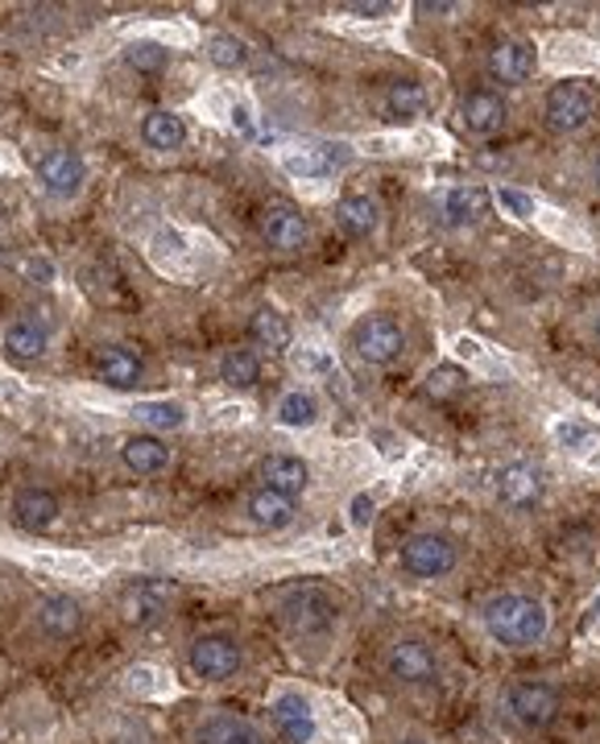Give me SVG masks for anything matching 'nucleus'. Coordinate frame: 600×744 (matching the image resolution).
<instances>
[{"mask_svg":"<svg viewBox=\"0 0 600 744\" xmlns=\"http://www.w3.org/2000/svg\"><path fill=\"white\" fill-rule=\"evenodd\" d=\"M141 141H145L150 150L171 153L187 141V124H183V117H174V112H150V117L141 120Z\"/></svg>","mask_w":600,"mask_h":744,"instance_id":"nucleus-27","label":"nucleus"},{"mask_svg":"<svg viewBox=\"0 0 600 744\" xmlns=\"http://www.w3.org/2000/svg\"><path fill=\"white\" fill-rule=\"evenodd\" d=\"M190 675L204 678V682H223V678H232L240 670V645L232 637H220V633H211V637H199V642L190 645Z\"/></svg>","mask_w":600,"mask_h":744,"instance_id":"nucleus-8","label":"nucleus"},{"mask_svg":"<svg viewBox=\"0 0 600 744\" xmlns=\"http://www.w3.org/2000/svg\"><path fill=\"white\" fill-rule=\"evenodd\" d=\"M79 621H84V612L79 604L70 600V595H51V600H42V609H37V625L46 637H75L79 633Z\"/></svg>","mask_w":600,"mask_h":744,"instance_id":"nucleus-24","label":"nucleus"},{"mask_svg":"<svg viewBox=\"0 0 600 744\" xmlns=\"http://www.w3.org/2000/svg\"><path fill=\"white\" fill-rule=\"evenodd\" d=\"M484 204H489V195L480 186H451L444 199V216L451 223H477L484 216Z\"/></svg>","mask_w":600,"mask_h":744,"instance_id":"nucleus-28","label":"nucleus"},{"mask_svg":"<svg viewBox=\"0 0 600 744\" xmlns=\"http://www.w3.org/2000/svg\"><path fill=\"white\" fill-rule=\"evenodd\" d=\"M84 157L75 150H51L37 157V178H42V186L51 190V195H58V199H70V195H79V186H84Z\"/></svg>","mask_w":600,"mask_h":744,"instance_id":"nucleus-11","label":"nucleus"},{"mask_svg":"<svg viewBox=\"0 0 600 744\" xmlns=\"http://www.w3.org/2000/svg\"><path fill=\"white\" fill-rule=\"evenodd\" d=\"M592 616H600V595L592 600Z\"/></svg>","mask_w":600,"mask_h":744,"instance_id":"nucleus-43","label":"nucleus"},{"mask_svg":"<svg viewBox=\"0 0 600 744\" xmlns=\"http://www.w3.org/2000/svg\"><path fill=\"white\" fill-rule=\"evenodd\" d=\"M13 517H18L21 529L42 534V529H51L54 517H58V496L46 489H21L18 496H13Z\"/></svg>","mask_w":600,"mask_h":744,"instance_id":"nucleus-17","label":"nucleus"},{"mask_svg":"<svg viewBox=\"0 0 600 744\" xmlns=\"http://www.w3.org/2000/svg\"><path fill=\"white\" fill-rule=\"evenodd\" d=\"M277 616H282V625L291 628L294 637H327L331 628L340 625V604L324 588H298V592L282 600Z\"/></svg>","mask_w":600,"mask_h":744,"instance_id":"nucleus-2","label":"nucleus"},{"mask_svg":"<svg viewBox=\"0 0 600 744\" xmlns=\"http://www.w3.org/2000/svg\"><path fill=\"white\" fill-rule=\"evenodd\" d=\"M249 336L258 348H270V352H286L291 348V322L282 319L277 310H258L249 319Z\"/></svg>","mask_w":600,"mask_h":744,"instance_id":"nucleus-29","label":"nucleus"},{"mask_svg":"<svg viewBox=\"0 0 600 744\" xmlns=\"http://www.w3.org/2000/svg\"><path fill=\"white\" fill-rule=\"evenodd\" d=\"M456 562H460L456 541L447 538V534H430V529L406 538L402 550H397V567L411 579H444L456 571Z\"/></svg>","mask_w":600,"mask_h":744,"instance_id":"nucleus-3","label":"nucleus"},{"mask_svg":"<svg viewBox=\"0 0 600 744\" xmlns=\"http://www.w3.org/2000/svg\"><path fill=\"white\" fill-rule=\"evenodd\" d=\"M484 67H489V75L498 79V84H526L534 75V67H538V54H534L531 42H522V37H501L498 46L489 51V58H484Z\"/></svg>","mask_w":600,"mask_h":744,"instance_id":"nucleus-9","label":"nucleus"},{"mask_svg":"<svg viewBox=\"0 0 600 744\" xmlns=\"http://www.w3.org/2000/svg\"><path fill=\"white\" fill-rule=\"evenodd\" d=\"M352 348H357V355L369 360V364H390V360H397L402 348H406V331H402L397 319H390V315H369V319L357 322Z\"/></svg>","mask_w":600,"mask_h":744,"instance_id":"nucleus-6","label":"nucleus"},{"mask_svg":"<svg viewBox=\"0 0 600 744\" xmlns=\"http://www.w3.org/2000/svg\"><path fill=\"white\" fill-rule=\"evenodd\" d=\"M385 675L402 687H435L439 682V654L423 637H397L385 649Z\"/></svg>","mask_w":600,"mask_h":744,"instance_id":"nucleus-4","label":"nucleus"},{"mask_svg":"<svg viewBox=\"0 0 600 744\" xmlns=\"http://www.w3.org/2000/svg\"><path fill=\"white\" fill-rule=\"evenodd\" d=\"M498 207L505 211V216H514V220H534L538 216V204H534V195H526V190H517V186H498Z\"/></svg>","mask_w":600,"mask_h":744,"instance_id":"nucleus-35","label":"nucleus"},{"mask_svg":"<svg viewBox=\"0 0 600 744\" xmlns=\"http://www.w3.org/2000/svg\"><path fill=\"white\" fill-rule=\"evenodd\" d=\"M397 744H427V741H423V736H414V732H411V736H402V741H397Z\"/></svg>","mask_w":600,"mask_h":744,"instance_id":"nucleus-41","label":"nucleus"},{"mask_svg":"<svg viewBox=\"0 0 600 744\" xmlns=\"http://www.w3.org/2000/svg\"><path fill=\"white\" fill-rule=\"evenodd\" d=\"M348 13H357V18H381V13H390V4L385 0H357V4H348Z\"/></svg>","mask_w":600,"mask_h":744,"instance_id":"nucleus-39","label":"nucleus"},{"mask_svg":"<svg viewBox=\"0 0 600 744\" xmlns=\"http://www.w3.org/2000/svg\"><path fill=\"white\" fill-rule=\"evenodd\" d=\"M336 223L343 228V237L369 240L381 223L378 199H369V195H348V199H340V204H336Z\"/></svg>","mask_w":600,"mask_h":744,"instance_id":"nucleus-20","label":"nucleus"},{"mask_svg":"<svg viewBox=\"0 0 600 744\" xmlns=\"http://www.w3.org/2000/svg\"><path fill=\"white\" fill-rule=\"evenodd\" d=\"M124 63L138 70H162L171 63V51L166 46H157V42H133L129 51H124Z\"/></svg>","mask_w":600,"mask_h":744,"instance_id":"nucleus-36","label":"nucleus"},{"mask_svg":"<svg viewBox=\"0 0 600 744\" xmlns=\"http://www.w3.org/2000/svg\"><path fill=\"white\" fill-rule=\"evenodd\" d=\"M505 711H510V720L522 724L526 732H543L559 720V711H564V699L559 691L550 687V682H514L510 691H505Z\"/></svg>","mask_w":600,"mask_h":744,"instance_id":"nucleus-5","label":"nucleus"},{"mask_svg":"<svg viewBox=\"0 0 600 744\" xmlns=\"http://www.w3.org/2000/svg\"><path fill=\"white\" fill-rule=\"evenodd\" d=\"M381 112H385V120H394V124H411V120H418L427 112V87L414 84V79H397V84H390V91H385Z\"/></svg>","mask_w":600,"mask_h":744,"instance_id":"nucleus-21","label":"nucleus"},{"mask_svg":"<svg viewBox=\"0 0 600 744\" xmlns=\"http://www.w3.org/2000/svg\"><path fill=\"white\" fill-rule=\"evenodd\" d=\"M348 162H352V150H348V145H331V141L303 145V150H294L282 157L286 174H294V178H327V174L343 169Z\"/></svg>","mask_w":600,"mask_h":744,"instance_id":"nucleus-10","label":"nucleus"},{"mask_svg":"<svg viewBox=\"0 0 600 744\" xmlns=\"http://www.w3.org/2000/svg\"><path fill=\"white\" fill-rule=\"evenodd\" d=\"M543 117H547L555 133H580L583 124L597 117V103H592V96L580 84H555L547 91Z\"/></svg>","mask_w":600,"mask_h":744,"instance_id":"nucleus-7","label":"nucleus"},{"mask_svg":"<svg viewBox=\"0 0 600 744\" xmlns=\"http://www.w3.org/2000/svg\"><path fill=\"white\" fill-rule=\"evenodd\" d=\"M555 439L564 442V447H571V451H580V447H588L592 442V430L580 423H559L555 426Z\"/></svg>","mask_w":600,"mask_h":744,"instance_id":"nucleus-37","label":"nucleus"},{"mask_svg":"<svg viewBox=\"0 0 600 744\" xmlns=\"http://www.w3.org/2000/svg\"><path fill=\"white\" fill-rule=\"evenodd\" d=\"M480 625L505 649H531L547 637L550 616L543 609V600H534V595L498 592L480 604Z\"/></svg>","mask_w":600,"mask_h":744,"instance_id":"nucleus-1","label":"nucleus"},{"mask_svg":"<svg viewBox=\"0 0 600 744\" xmlns=\"http://www.w3.org/2000/svg\"><path fill=\"white\" fill-rule=\"evenodd\" d=\"M505 100H501V91L493 87H477V91H468L460 103V124L463 133L472 136H493L505 124Z\"/></svg>","mask_w":600,"mask_h":744,"instance_id":"nucleus-12","label":"nucleus"},{"mask_svg":"<svg viewBox=\"0 0 600 744\" xmlns=\"http://www.w3.org/2000/svg\"><path fill=\"white\" fill-rule=\"evenodd\" d=\"M249 517H253V525H261V529H286V525L294 522V501L282 496V492L258 489L249 496Z\"/></svg>","mask_w":600,"mask_h":744,"instance_id":"nucleus-26","label":"nucleus"},{"mask_svg":"<svg viewBox=\"0 0 600 744\" xmlns=\"http://www.w3.org/2000/svg\"><path fill=\"white\" fill-rule=\"evenodd\" d=\"M274 727L286 744H310L315 741V715L303 694H277L274 699Z\"/></svg>","mask_w":600,"mask_h":744,"instance_id":"nucleus-15","label":"nucleus"},{"mask_svg":"<svg viewBox=\"0 0 600 744\" xmlns=\"http://www.w3.org/2000/svg\"><path fill=\"white\" fill-rule=\"evenodd\" d=\"M46 343H51V331L34 315H21V319L4 327V352L18 355V360H37V355L46 352Z\"/></svg>","mask_w":600,"mask_h":744,"instance_id":"nucleus-22","label":"nucleus"},{"mask_svg":"<svg viewBox=\"0 0 600 744\" xmlns=\"http://www.w3.org/2000/svg\"><path fill=\"white\" fill-rule=\"evenodd\" d=\"M138 418L150 426V430H178V426L187 423V414H183L178 402H141Z\"/></svg>","mask_w":600,"mask_h":744,"instance_id":"nucleus-34","label":"nucleus"},{"mask_svg":"<svg viewBox=\"0 0 600 744\" xmlns=\"http://www.w3.org/2000/svg\"><path fill=\"white\" fill-rule=\"evenodd\" d=\"M418 9H423V13H451V9H456V4H418Z\"/></svg>","mask_w":600,"mask_h":744,"instance_id":"nucleus-40","label":"nucleus"},{"mask_svg":"<svg viewBox=\"0 0 600 744\" xmlns=\"http://www.w3.org/2000/svg\"><path fill=\"white\" fill-rule=\"evenodd\" d=\"M120 459L124 468L138 475H157L166 463H171V447L157 439V435H129L124 447H120Z\"/></svg>","mask_w":600,"mask_h":744,"instance_id":"nucleus-18","label":"nucleus"},{"mask_svg":"<svg viewBox=\"0 0 600 744\" xmlns=\"http://www.w3.org/2000/svg\"><path fill=\"white\" fill-rule=\"evenodd\" d=\"M195 744H265V736H261L249 720H237V715H211V720H204Z\"/></svg>","mask_w":600,"mask_h":744,"instance_id":"nucleus-25","label":"nucleus"},{"mask_svg":"<svg viewBox=\"0 0 600 744\" xmlns=\"http://www.w3.org/2000/svg\"><path fill=\"white\" fill-rule=\"evenodd\" d=\"M207 58H211L220 70H240L244 63H249V46L232 34H216L211 42H207Z\"/></svg>","mask_w":600,"mask_h":744,"instance_id":"nucleus-33","label":"nucleus"},{"mask_svg":"<svg viewBox=\"0 0 600 744\" xmlns=\"http://www.w3.org/2000/svg\"><path fill=\"white\" fill-rule=\"evenodd\" d=\"M171 600H174V583L145 579V583H138L133 592L124 595V616H129L133 625H154V621H162V616H166Z\"/></svg>","mask_w":600,"mask_h":744,"instance_id":"nucleus-14","label":"nucleus"},{"mask_svg":"<svg viewBox=\"0 0 600 744\" xmlns=\"http://www.w3.org/2000/svg\"><path fill=\"white\" fill-rule=\"evenodd\" d=\"M261 237H265V244L277 249V253H294V249L307 244L310 228L307 220H303V211H294V207L286 204H274L261 211Z\"/></svg>","mask_w":600,"mask_h":744,"instance_id":"nucleus-13","label":"nucleus"},{"mask_svg":"<svg viewBox=\"0 0 600 744\" xmlns=\"http://www.w3.org/2000/svg\"><path fill=\"white\" fill-rule=\"evenodd\" d=\"M220 381L223 385H232V390H253L261 381V364H258V355L253 352H228L220 360Z\"/></svg>","mask_w":600,"mask_h":744,"instance_id":"nucleus-30","label":"nucleus"},{"mask_svg":"<svg viewBox=\"0 0 600 744\" xmlns=\"http://www.w3.org/2000/svg\"><path fill=\"white\" fill-rule=\"evenodd\" d=\"M96 369H100L103 385H112V390H133V385H141V372H145L141 355L129 352V348H103Z\"/></svg>","mask_w":600,"mask_h":744,"instance_id":"nucleus-23","label":"nucleus"},{"mask_svg":"<svg viewBox=\"0 0 600 744\" xmlns=\"http://www.w3.org/2000/svg\"><path fill=\"white\" fill-rule=\"evenodd\" d=\"M261 480L270 492H282V496H298V492L310 484V468L298 456H270L261 463Z\"/></svg>","mask_w":600,"mask_h":744,"instance_id":"nucleus-19","label":"nucleus"},{"mask_svg":"<svg viewBox=\"0 0 600 744\" xmlns=\"http://www.w3.org/2000/svg\"><path fill=\"white\" fill-rule=\"evenodd\" d=\"M597 336H600V310H597Z\"/></svg>","mask_w":600,"mask_h":744,"instance_id":"nucleus-44","label":"nucleus"},{"mask_svg":"<svg viewBox=\"0 0 600 744\" xmlns=\"http://www.w3.org/2000/svg\"><path fill=\"white\" fill-rule=\"evenodd\" d=\"M468 385V376H463L456 364H439V369L427 372V381H423V393H427L430 402H447V397H456V393Z\"/></svg>","mask_w":600,"mask_h":744,"instance_id":"nucleus-32","label":"nucleus"},{"mask_svg":"<svg viewBox=\"0 0 600 744\" xmlns=\"http://www.w3.org/2000/svg\"><path fill=\"white\" fill-rule=\"evenodd\" d=\"M498 496L510 508H531L543 496V472L531 463H510L498 475Z\"/></svg>","mask_w":600,"mask_h":744,"instance_id":"nucleus-16","label":"nucleus"},{"mask_svg":"<svg viewBox=\"0 0 600 744\" xmlns=\"http://www.w3.org/2000/svg\"><path fill=\"white\" fill-rule=\"evenodd\" d=\"M319 418V402L310 397V393L294 390L282 397V406H277V423L282 426H294V430H303V426H315Z\"/></svg>","mask_w":600,"mask_h":744,"instance_id":"nucleus-31","label":"nucleus"},{"mask_svg":"<svg viewBox=\"0 0 600 744\" xmlns=\"http://www.w3.org/2000/svg\"><path fill=\"white\" fill-rule=\"evenodd\" d=\"M592 178H597V186H600V157H597V166H592Z\"/></svg>","mask_w":600,"mask_h":744,"instance_id":"nucleus-42","label":"nucleus"},{"mask_svg":"<svg viewBox=\"0 0 600 744\" xmlns=\"http://www.w3.org/2000/svg\"><path fill=\"white\" fill-rule=\"evenodd\" d=\"M348 517H352L357 529H364V525L373 522V501H369L364 492H357V496H352V505H348Z\"/></svg>","mask_w":600,"mask_h":744,"instance_id":"nucleus-38","label":"nucleus"}]
</instances>
